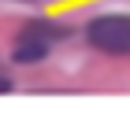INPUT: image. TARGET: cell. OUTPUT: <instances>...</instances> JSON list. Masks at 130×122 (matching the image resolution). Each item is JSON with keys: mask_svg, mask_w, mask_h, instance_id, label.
Wrapping results in <instances>:
<instances>
[{"mask_svg": "<svg viewBox=\"0 0 130 122\" xmlns=\"http://www.w3.org/2000/svg\"><path fill=\"white\" fill-rule=\"evenodd\" d=\"M89 44L108 56H130V15H100L86 30Z\"/></svg>", "mask_w": 130, "mask_h": 122, "instance_id": "cell-1", "label": "cell"}, {"mask_svg": "<svg viewBox=\"0 0 130 122\" xmlns=\"http://www.w3.org/2000/svg\"><path fill=\"white\" fill-rule=\"evenodd\" d=\"M48 44H52V37H45V33H37V30H22V37H19V48H15V59L19 63H37V59H45L48 56Z\"/></svg>", "mask_w": 130, "mask_h": 122, "instance_id": "cell-2", "label": "cell"}, {"mask_svg": "<svg viewBox=\"0 0 130 122\" xmlns=\"http://www.w3.org/2000/svg\"><path fill=\"white\" fill-rule=\"evenodd\" d=\"M11 89V78H0V92H8Z\"/></svg>", "mask_w": 130, "mask_h": 122, "instance_id": "cell-3", "label": "cell"}]
</instances>
